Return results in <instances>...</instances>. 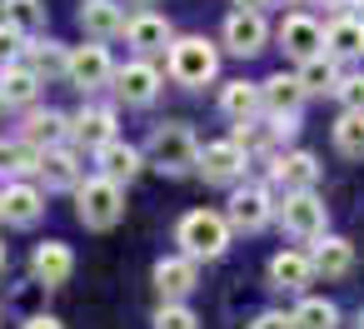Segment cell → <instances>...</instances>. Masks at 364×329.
<instances>
[{
  "instance_id": "1",
  "label": "cell",
  "mask_w": 364,
  "mask_h": 329,
  "mask_svg": "<svg viewBox=\"0 0 364 329\" xmlns=\"http://www.w3.org/2000/svg\"><path fill=\"white\" fill-rule=\"evenodd\" d=\"M75 215H80V225H85V230H110V225H120V215H125L120 180L95 175V180L75 185Z\"/></svg>"
},
{
  "instance_id": "2",
  "label": "cell",
  "mask_w": 364,
  "mask_h": 329,
  "mask_svg": "<svg viewBox=\"0 0 364 329\" xmlns=\"http://www.w3.org/2000/svg\"><path fill=\"white\" fill-rule=\"evenodd\" d=\"M150 165L155 170H165V175H185V170H195L200 165V145H195V135H190V125H155V135H150Z\"/></svg>"
},
{
  "instance_id": "3",
  "label": "cell",
  "mask_w": 364,
  "mask_h": 329,
  "mask_svg": "<svg viewBox=\"0 0 364 329\" xmlns=\"http://www.w3.org/2000/svg\"><path fill=\"white\" fill-rule=\"evenodd\" d=\"M175 239H180L185 254H195V259H220L225 244H230V220H220V215H210V210H190V215L180 220Z\"/></svg>"
},
{
  "instance_id": "4",
  "label": "cell",
  "mask_w": 364,
  "mask_h": 329,
  "mask_svg": "<svg viewBox=\"0 0 364 329\" xmlns=\"http://www.w3.org/2000/svg\"><path fill=\"white\" fill-rule=\"evenodd\" d=\"M215 70H220V55H215V45H210V41H200V36L175 41V50H170V75H175L185 90L210 85V80H215Z\"/></svg>"
},
{
  "instance_id": "5",
  "label": "cell",
  "mask_w": 364,
  "mask_h": 329,
  "mask_svg": "<svg viewBox=\"0 0 364 329\" xmlns=\"http://www.w3.org/2000/svg\"><path fill=\"white\" fill-rule=\"evenodd\" d=\"M284 230L299 239H319L324 234V200L314 190H294L284 200Z\"/></svg>"
},
{
  "instance_id": "6",
  "label": "cell",
  "mask_w": 364,
  "mask_h": 329,
  "mask_svg": "<svg viewBox=\"0 0 364 329\" xmlns=\"http://www.w3.org/2000/svg\"><path fill=\"white\" fill-rule=\"evenodd\" d=\"M210 185H225V180H235L240 170H245V145L240 140H215V145H205L200 150V165H195Z\"/></svg>"
},
{
  "instance_id": "7",
  "label": "cell",
  "mask_w": 364,
  "mask_h": 329,
  "mask_svg": "<svg viewBox=\"0 0 364 329\" xmlns=\"http://www.w3.org/2000/svg\"><path fill=\"white\" fill-rule=\"evenodd\" d=\"M264 41H269V31H264V16H259V11H235V16L225 21V45H230L235 55H259Z\"/></svg>"
},
{
  "instance_id": "8",
  "label": "cell",
  "mask_w": 364,
  "mask_h": 329,
  "mask_svg": "<svg viewBox=\"0 0 364 329\" xmlns=\"http://www.w3.org/2000/svg\"><path fill=\"white\" fill-rule=\"evenodd\" d=\"M31 269H36V279H41L46 289H60V284L70 279V269H75V254H70V244H60V239H46V244H36V254H31Z\"/></svg>"
},
{
  "instance_id": "9",
  "label": "cell",
  "mask_w": 364,
  "mask_h": 329,
  "mask_svg": "<svg viewBox=\"0 0 364 329\" xmlns=\"http://www.w3.org/2000/svg\"><path fill=\"white\" fill-rule=\"evenodd\" d=\"M80 90H100L115 70H110V55H105V45H75L70 50V70H65Z\"/></svg>"
},
{
  "instance_id": "10",
  "label": "cell",
  "mask_w": 364,
  "mask_h": 329,
  "mask_svg": "<svg viewBox=\"0 0 364 329\" xmlns=\"http://www.w3.org/2000/svg\"><path fill=\"white\" fill-rule=\"evenodd\" d=\"M95 165H100V175H110V180H120V185H130L135 175H140V150L135 145H125V140H105V145H95Z\"/></svg>"
},
{
  "instance_id": "11",
  "label": "cell",
  "mask_w": 364,
  "mask_h": 329,
  "mask_svg": "<svg viewBox=\"0 0 364 329\" xmlns=\"http://www.w3.org/2000/svg\"><path fill=\"white\" fill-rule=\"evenodd\" d=\"M279 45H284V55H294V60H309V55H319V45H324V31H319L309 16H289V21L279 26Z\"/></svg>"
},
{
  "instance_id": "12",
  "label": "cell",
  "mask_w": 364,
  "mask_h": 329,
  "mask_svg": "<svg viewBox=\"0 0 364 329\" xmlns=\"http://www.w3.org/2000/svg\"><path fill=\"white\" fill-rule=\"evenodd\" d=\"M230 225L235 230H264L269 225V195L264 190H235V200H230Z\"/></svg>"
},
{
  "instance_id": "13",
  "label": "cell",
  "mask_w": 364,
  "mask_h": 329,
  "mask_svg": "<svg viewBox=\"0 0 364 329\" xmlns=\"http://www.w3.org/2000/svg\"><path fill=\"white\" fill-rule=\"evenodd\" d=\"M155 289L165 299H180L195 289V254H180V259H160L155 264Z\"/></svg>"
},
{
  "instance_id": "14",
  "label": "cell",
  "mask_w": 364,
  "mask_h": 329,
  "mask_svg": "<svg viewBox=\"0 0 364 329\" xmlns=\"http://www.w3.org/2000/svg\"><path fill=\"white\" fill-rule=\"evenodd\" d=\"M115 90L125 95V105H150V100L160 95V75H155L150 65H125V70L115 75Z\"/></svg>"
},
{
  "instance_id": "15",
  "label": "cell",
  "mask_w": 364,
  "mask_h": 329,
  "mask_svg": "<svg viewBox=\"0 0 364 329\" xmlns=\"http://www.w3.org/2000/svg\"><path fill=\"white\" fill-rule=\"evenodd\" d=\"M80 26H85L95 41H110V36L125 31V16H120L115 0H85V6H80Z\"/></svg>"
},
{
  "instance_id": "16",
  "label": "cell",
  "mask_w": 364,
  "mask_h": 329,
  "mask_svg": "<svg viewBox=\"0 0 364 329\" xmlns=\"http://www.w3.org/2000/svg\"><path fill=\"white\" fill-rule=\"evenodd\" d=\"M0 90H6V105H31L41 90V70L36 65H0Z\"/></svg>"
},
{
  "instance_id": "17",
  "label": "cell",
  "mask_w": 364,
  "mask_h": 329,
  "mask_svg": "<svg viewBox=\"0 0 364 329\" xmlns=\"http://www.w3.org/2000/svg\"><path fill=\"white\" fill-rule=\"evenodd\" d=\"M259 90H264V105H269L274 115H294V110H299V100L309 95L299 75H269Z\"/></svg>"
},
{
  "instance_id": "18",
  "label": "cell",
  "mask_w": 364,
  "mask_h": 329,
  "mask_svg": "<svg viewBox=\"0 0 364 329\" xmlns=\"http://www.w3.org/2000/svg\"><path fill=\"white\" fill-rule=\"evenodd\" d=\"M314 269L324 274V279H339V274H349V264H354V249H349V239H334V234H319V244H314Z\"/></svg>"
},
{
  "instance_id": "19",
  "label": "cell",
  "mask_w": 364,
  "mask_h": 329,
  "mask_svg": "<svg viewBox=\"0 0 364 329\" xmlns=\"http://www.w3.org/2000/svg\"><path fill=\"white\" fill-rule=\"evenodd\" d=\"M314 274H319V269H314L309 254H274V259H269V279H274V289H304Z\"/></svg>"
},
{
  "instance_id": "20",
  "label": "cell",
  "mask_w": 364,
  "mask_h": 329,
  "mask_svg": "<svg viewBox=\"0 0 364 329\" xmlns=\"http://www.w3.org/2000/svg\"><path fill=\"white\" fill-rule=\"evenodd\" d=\"M264 105V90L259 85H245V80H230L225 95H220V110L240 125V120H255V110Z\"/></svg>"
},
{
  "instance_id": "21",
  "label": "cell",
  "mask_w": 364,
  "mask_h": 329,
  "mask_svg": "<svg viewBox=\"0 0 364 329\" xmlns=\"http://www.w3.org/2000/svg\"><path fill=\"white\" fill-rule=\"evenodd\" d=\"M41 175H46L50 190H70V185H80V165H75V155L60 150V145H50V150L41 155Z\"/></svg>"
},
{
  "instance_id": "22",
  "label": "cell",
  "mask_w": 364,
  "mask_h": 329,
  "mask_svg": "<svg viewBox=\"0 0 364 329\" xmlns=\"http://www.w3.org/2000/svg\"><path fill=\"white\" fill-rule=\"evenodd\" d=\"M274 180L289 185V190H309V185L319 180V160H314L309 150H294V155H284V160L274 165Z\"/></svg>"
},
{
  "instance_id": "23",
  "label": "cell",
  "mask_w": 364,
  "mask_h": 329,
  "mask_svg": "<svg viewBox=\"0 0 364 329\" xmlns=\"http://www.w3.org/2000/svg\"><path fill=\"white\" fill-rule=\"evenodd\" d=\"M41 210H46V200H41V190H31V185H11L6 190V225H36L41 220Z\"/></svg>"
},
{
  "instance_id": "24",
  "label": "cell",
  "mask_w": 364,
  "mask_h": 329,
  "mask_svg": "<svg viewBox=\"0 0 364 329\" xmlns=\"http://www.w3.org/2000/svg\"><path fill=\"white\" fill-rule=\"evenodd\" d=\"M125 36H130V45H135V50H160V45L170 41V21L145 11V16H135V21L125 26Z\"/></svg>"
},
{
  "instance_id": "25",
  "label": "cell",
  "mask_w": 364,
  "mask_h": 329,
  "mask_svg": "<svg viewBox=\"0 0 364 329\" xmlns=\"http://www.w3.org/2000/svg\"><path fill=\"white\" fill-rule=\"evenodd\" d=\"M70 135L85 145H105V140H115V115L110 110H80L70 120Z\"/></svg>"
},
{
  "instance_id": "26",
  "label": "cell",
  "mask_w": 364,
  "mask_h": 329,
  "mask_svg": "<svg viewBox=\"0 0 364 329\" xmlns=\"http://www.w3.org/2000/svg\"><path fill=\"white\" fill-rule=\"evenodd\" d=\"M334 150L349 160H364V110H344L334 125Z\"/></svg>"
},
{
  "instance_id": "27",
  "label": "cell",
  "mask_w": 364,
  "mask_h": 329,
  "mask_svg": "<svg viewBox=\"0 0 364 329\" xmlns=\"http://www.w3.org/2000/svg\"><path fill=\"white\" fill-rule=\"evenodd\" d=\"M324 45L339 50V55H364V16L359 21H334L324 31Z\"/></svg>"
},
{
  "instance_id": "28",
  "label": "cell",
  "mask_w": 364,
  "mask_h": 329,
  "mask_svg": "<svg viewBox=\"0 0 364 329\" xmlns=\"http://www.w3.org/2000/svg\"><path fill=\"white\" fill-rule=\"evenodd\" d=\"M65 130H70V120H65V115H55V110H46V115H31V120H26V140H31V145H60V140H65Z\"/></svg>"
},
{
  "instance_id": "29",
  "label": "cell",
  "mask_w": 364,
  "mask_h": 329,
  "mask_svg": "<svg viewBox=\"0 0 364 329\" xmlns=\"http://www.w3.org/2000/svg\"><path fill=\"white\" fill-rule=\"evenodd\" d=\"M289 319H294V329H334L339 324V309L329 299H304Z\"/></svg>"
},
{
  "instance_id": "30",
  "label": "cell",
  "mask_w": 364,
  "mask_h": 329,
  "mask_svg": "<svg viewBox=\"0 0 364 329\" xmlns=\"http://www.w3.org/2000/svg\"><path fill=\"white\" fill-rule=\"evenodd\" d=\"M0 11H6V21H11V26H21L26 36L46 26V6H41V0H6Z\"/></svg>"
},
{
  "instance_id": "31",
  "label": "cell",
  "mask_w": 364,
  "mask_h": 329,
  "mask_svg": "<svg viewBox=\"0 0 364 329\" xmlns=\"http://www.w3.org/2000/svg\"><path fill=\"white\" fill-rule=\"evenodd\" d=\"M299 80H304V90H334V60L309 55V60H304V70H299Z\"/></svg>"
},
{
  "instance_id": "32",
  "label": "cell",
  "mask_w": 364,
  "mask_h": 329,
  "mask_svg": "<svg viewBox=\"0 0 364 329\" xmlns=\"http://www.w3.org/2000/svg\"><path fill=\"white\" fill-rule=\"evenodd\" d=\"M31 65H36L41 75H46V70L55 75V70H70V55H65V50H55V45H36V50H31Z\"/></svg>"
},
{
  "instance_id": "33",
  "label": "cell",
  "mask_w": 364,
  "mask_h": 329,
  "mask_svg": "<svg viewBox=\"0 0 364 329\" xmlns=\"http://www.w3.org/2000/svg\"><path fill=\"white\" fill-rule=\"evenodd\" d=\"M155 329H200V319H195L185 304H165V309L155 314Z\"/></svg>"
},
{
  "instance_id": "34",
  "label": "cell",
  "mask_w": 364,
  "mask_h": 329,
  "mask_svg": "<svg viewBox=\"0 0 364 329\" xmlns=\"http://www.w3.org/2000/svg\"><path fill=\"white\" fill-rule=\"evenodd\" d=\"M21 26H11V21H0V65H11L16 55H21Z\"/></svg>"
},
{
  "instance_id": "35",
  "label": "cell",
  "mask_w": 364,
  "mask_h": 329,
  "mask_svg": "<svg viewBox=\"0 0 364 329\" xmlns=\"http://www.w3.org/2000/svg\"><path fill=\"white\" fill-rule=\"evenodd\" d=\"M334 90H339L344 110H364V75H349V80H339Z\"/></svg>"
},
{
  "instance_id": "36",
  "label": "cell",
  "mask_w": 364,
  "mask_h": 329,
  "mask_svg": "<svg viewBox=\"0 0 364 329\" xmlns=\"http://www.w3.org/2000/svg\"><path fill=\"white\" fill-rule=\"evenodd\" d=\"M250 329H294V319H284V314H259Z\"/></svg>"
},
{
  "instance_id": "37",
  "label": "cell",
  "mask_w": 364,
  "mask_h": 329,
  "mask_svg": "<svg viewBox=\"0 0 364 329\" xmlns=\"http://www.w3.org/2000/svg\"><path fill=\"white\" fill-rule=\"evenodd\" d=\"M21 329H65V324H60V319H50V314H36V319H26Z\"/></svg>"
},
{
  "instance_id": "38",
  "label": "cell",
  "mask_w": 364,
  "mask_h": 329,
  "mask_svg": "<svg viewBox=\"0 0 364 329\" xmlns=\"http://www.w3.org/2000/svg\"><path fill=\"white\" fill-rule=\"evenodd\" d=\"M269 0H240V11H264Z\"/></svg>"
},
{
  "instance_id": "39",
  "label": "cell",
  "mask_w": 364,
  "mask_h": 329,
  "mask_svg": "<svg viewBox=\"0 0 364 329\" xmlns=\"http://www.w3.org/2000/svg\"><path fill=\"white\" fill-rule=\"evenodd\" d=\"M319 6H329V11H344V6H354V0H319Z\"/></svg>"
},
{
  "instance_id": "40",
  "label": "cell",
  "mask_w": 364,
  "mask_h": 329,
  "mask_svg": "<svg viewBox=\"0 0 364 329\" xmlns=\"http://www.w3.org/2000/svg\"><path fill=\"white\" fill-rule=\"evenodd\" d=\"M125 6H140V11H150V6H155V0H125Z\"/></svg>"
},
{
  "instance_id": "41",
  "label": "cell",
  "mask_w": 364,
  "mask_h": 329,
  "mask_svg": "<svg viewBox=\"0 0 364 329\" xmlns=\"http://www.w3.org/2000/svg\"><path fill=\"white\" fill-rule=\"evenodd\" d=\"M0 220H6V190H0Z\"/></svg>"
},
{
  "instance_id": "42",
  "label": "cell",
  "mask_w": 364,
  "mask_h": 329,
  "mask_svg": "<svg viewBox=\"0 0 364 329\" xmlns=\"http://www.w3.org/2000/svg\"><path fill=\"white\" fill-rule=\"evenodd\" d=\"M354 6H359V16H364V0H354Z\"/></svg>"
},
{
  "instance_id": "43",
  "label": "cell",
  "mask_w": 364,
  "mask_h": 329,
  "mask_svg": "<svg viewBox=\"0 0 364 329\" xmlns=\"http://www.w3.org/2000/svg\"><path fill=\"white\" fill-rule=\"evenodd\" d=\"M0 105H6V90H0Z\"/></svg>"
},
{
  "instance_id": "44",
  "label": "cell",
  "mask_w": 364,
  "mask_h": 329,
  "mask_svg": "<svg viewBox=\"0 0 364 329\" xmlns=\"http://www.w3.org/2000/svg\"><path fill=\"white\" fill-rule=\"evenodd\" d=\"M0 259H6V244H0Z\"/></svg>"
},
{
  "instance_id": "45",
  "label": "cell",
  "mask_w": 364,
  "mask_h": 329,
  "mask_svg": "<svg viewBox=\"0 0 364 329\" xmlns=\"http://www.w3.org/2000/svg\"><path fill=\"white\" fill-rule=\"evenodd\" d=\"M359 329H364V314H359Z\"/></svg>"
}]
</instances>
